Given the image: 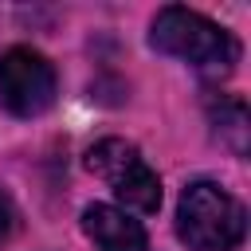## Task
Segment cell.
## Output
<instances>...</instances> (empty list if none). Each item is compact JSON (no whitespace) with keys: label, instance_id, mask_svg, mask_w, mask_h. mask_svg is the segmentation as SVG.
<instances>
[{"label":"cell","instance_id":"6da1fadb","mask_svg":"<svg viewBox=\"0 0 251 251\" xmlns=\"http://www.w3.org/2000/svg\"><path fill=\"white\" fill-rule=\"evenodd\" d=\"M149 47L196 67L208 78H224L239 59V43L231 39V31H224L216 20H208L192 8H180V4H169L153 16Z\"/></svg>","mask_w":251,"mask_h":251},{"label":"cell","instance_id":"7a4b0ae2","mask_svg":"<svg viewBox=\"0 0 251 251\" xmlns=\"http://www.w3.org/2000/svg\"><path fill=\"white\" fill-rule=\"evenodd\" d=\"M176 235L192 251H231L247 235V212L227 188L192 180L176 204Z\"/></svg>","mask_w":251,"mask_h":251},{"label":"cell","instance_id":"5b68a950","mask_svg":"<svg viewBox=\"0 0 251 251\" xmlns=\"http://www.w3.org/2000/svg\"><path fill=\"white\" fill-rule=\"evenodd\" d=\"M82 231L94 239L98 251H145V227L114 204L82 208Z\"/></svg>","mask_w":251,"mask_h":251},{"label":"cell","instance_id":"277c9868","mask_svg":"<svg viewBox=\"0 0 251 251\" xmlns=\"http://www.w3.org/2000/svg\"><path fill=\"white\" fill-rule=\"evenodd\" d=\"M59 94V78L55 67L47 63V55H39L35 47H8L0 55V106L16 118H39L55 106Z\"/></svg>","mask_w":251,"mask_h":251},{"label":"cell","instance_id":"8992f818","mask_svg":"<svg viewBox=\"0 0 251 251\" xmlns=\"http://www.w3.org/2000/svg\"><path fill=\"white\" fill-rule=\"evenodd\" d=\"M208 118H212L220 141L235 157H243L247 153V106L231 94H216V98H208Z\"/></svg>","mask_w":251,"mask_h":251},{"label":"cell","instance_id":"3957f363","mask_svg":"<svg viewBox=\"0 0 251 251\" xmlns=\"http://www.w3.org/2000/svg\"><path fill=\"white\" fill-rule=\"evenodd\" d=\"M82 165L94 176H102L126 208H133L141 216H153L161 208V176L149 169V161L137 153V145H129L122 137H102L98 145L86 149Z\"/></svg>","mask_w":251,"mask_h":251},{"label":"cell","instance_id":"52a82bcc","mask_svg":"<svg viewBox=\"0 0 251 251\" xmlns=\"http://www.w3.org/2000/svg\"><path fill=\"white\" fill-rule=\"evenodd\" d=\"M8 231H12V208H8V200L0 196V243L8 239Z\"/></svg>","mask_w":251,"mask_h":251}]
</instances>
